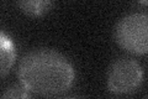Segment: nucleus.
Masks as SVG:
<instances>
[{
	"instance_id": "f257e3e1",
	"label": "nucleus",
	"mask_w": 148,
	"mask_h": 99,
	"mask_svg": "<svg viewBox=\"0 0 148 99\" xmlns=\"http://www.w3.org/2000/svg\"><path fill=\"white\" fill-rule=\"evenodd\" d=\"M17 77L32 96L54 97L68 92L75 81L72 62L52 48H35L21 58Z\"/></svg>"
},
{
	"instance_id": "f03ea898",
	"label": "nucleus",
	"mask_w": 148,
	"mask_h": 99,
	"mask_svg": "<svg viewBox=\"0 0 148 99\" xmlns=\"http://www.w3.org/2000/svg\"><path fill=\"white\" fill-rule=\"evenodd\" d=\"M114 39L131 55L148 53V14L133 12L120 19L114 29Z\"/></svg>"
},
{
	"instance_id": "7ed1b4c3",
	"label": "nucleus",
	"mask_w": 148,
	"mask_h": 99,
	"mask_svg": "<svg viewBox=\"0 0 148 99\" xmlns=\"http://www.w3.org/2000/svg\"><path fill=\"white\" fill-rule=\"evenodd\" d=\"M143 83L142 66L133 58L115 60L106 73V87L115 96H130L137 92Z\"/></svg>"
},
{
	"instance_id": "20e7f679",
	"label": "nucleus",
	"mask_w": 148,
	"mask_h": 99,
	"mask_svg": "<svg viewBox=\"0 0 148 99\" xmlns=\"http://www.w3.org/2000/svg\"><path fill=\"white\" fill-rule=\"evenodd\" d=\"M17 8L30 17H41L51 11L53 0H15Z\"/></svg>"
},
{
	"instance_id": "39448f33",
	"label": "nucleus",
	"mask_w": 148,
	"mask_h": 99,
	"mask_svg": "<svg viewBox=\"0 0 148 99\" xmlns=\"http://www.w3.org/2000/svg\"><path fill=\"white\" fill-rule=\"evenodd\" d=\"M0 52H1V77L4 78L10 72L16 60V51L10 37H8L4 31L0 34Z\"/></svg>"
},
{
	"instance_id": "423d86ee",
	"label": "nucleus",
	"mask_w": 148,
	"mask_h": 99,
	"mask_svg": "<svg viewBox=\"0 0 148 99\" xmlns=\"http://www.w3.org/2000/svg\"><path fill=\"white\" fill-rule=\"evenodd\" d=\"M1 97L4 99H21V98H30L32 97V94L20 82V83H16V84H12V86L8 87Z\"/></svg>"
},
{
	"instance_id": "0eeeda50",
	"label": "nucleus",
	"mask_w": 148,
	"mask_h": 99,
	"mask_svg": "<svg viewBox=\"0 0 148 99\" xmlns=\"http://www.w3.org/2000/svg\"><path fill=\"white\" fill-rule=\"evenodd\" d=\"M137 3L140 4L141 6L147 8V9H148V0H137Z\"/></svg>"
},
{
	"instance_id": "6e6552de",
	"label": "nucleus",
	"mask_w": 148,
	"mask_h": 99,
	"mask_svg": "<svg viewBox=\"0 0 148 99\" xmlns=\"http://www.w3.org/2000/svg\"><path fill=\"white\" fill-rule=\"evenodd\" d=\"M147 97H148V96H147Z\"/></svg>"
}]
</instances>
